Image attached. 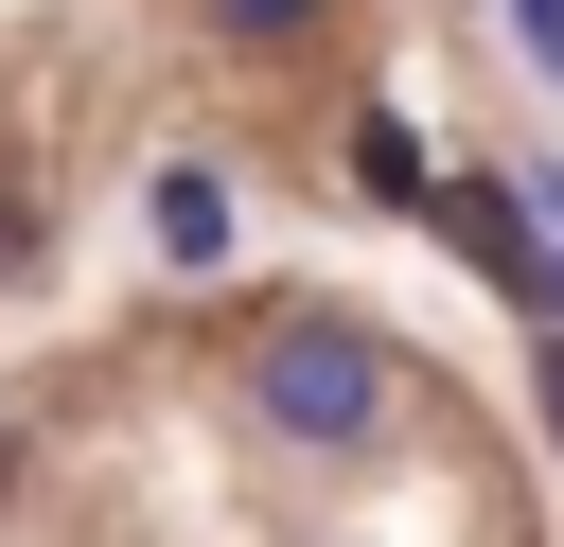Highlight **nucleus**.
<instances>
[{"mask_svg": "<svg viewBox=\"0 0 564 547\" xmlns=\"http://www.w3.org/2000/svg\"><path fill=\"white\" fill-rule=\"evenodd\" d=\"M247 406H264L282 441H317V459H335V441H370V423H388V353H370L352 318H282V335L247 353Z\"/></svg>", "mask_w": 564, "mask_h": 547, "instance_id": "1", "label": "nucleus"}, {"mask_svg": "<svg viewBox=\"0 0 564 547\" xmlns=\"http://www.w3.org/2000/svg\"><path fill=\"white\" fill-rule=\"evenodd\" d=\"M423 212H441V229H458V247H476V265H494L511 300H529V265H546V247H529V194H494V176H458V194H423Z\"/></svg>", "mask_w": 564, "mask_h": 547, "instance_id": "2", "label": "nucleus"}, {"mask_svg": "<svg viewBox=\"0 0 564 547\" xmlns=\"http://www.w3.org/2000/svg\"><path fill=\"white\" fill-rule=\"evenodd\" d=\"M159 265H229V176H159Z\"/></svg>", "mask_w": 564, "mask_h": 547, "instance_id": "3", "label": "nucleus"}, {"mask_svg": "<svg viewBox=\"0 0 564 547\" xmlns=\"http://www.w3.org/2000/svg\"><path fill=\"white\" fill-rule=\"evenodd\" d=\"M352 176H370V194H388V212H423V194H441V176H423V141H405V124H388V106H370V124H352Z\"/></svg>", "mask_w": 564, "mask_h": 547, "instance_id": "4", "label": "nucleus"}, {"mask_svg": "<svg viewBox=\"0 0 564 547\" xmlns=\"http://www.w3.org/2000/svg\"><path fill=\"white\" fill-rule=\"evenodd\" d=\"M511 35H529V71L564 88V0H511Z\"/></svg>", "mask_w": 564, "mask_h": 547, "instance_id": "5", "label": "nucleus"}, {"mask_svg": "<svg viewBox=\"0 0 564 547\" xmlns=\"http://www.w3.org/2000/svg\"><path fill=\"white\" fill-rule=\"evenodd\" d=\"M212 18H229V35H300L317 0H212Z\"/></svg>", "mask_w": 564, "mask_h": 547, "instance_id": "6", "label": "nucleus"}, {"mask_svg": "<svg viewBox=\"0 0 564 547\" xmlns=\"http://www.w3.org/2000/svg\"><path fill=\"white\" fill-rule=\"evenodd\" d=\"M529 388H546V441H564V318H546V371H529Z\"/></svg>", "mask_w": 564, "mask_h": 547, "instance_id": "7", "label": "nucleus"}, {"mask_svg": "<svg viewBox=\"0 0 564 547\" xmlns=\"http://www.w3.org/2000/svg\"><path fill=\"white\" fill-rule=\"evenodd\" d=\"M529 318H564V247H546V265H529Z\"/></svg>", "mask_w": 564, "mask_h": 547, "instance_id": "8", "label": "nucleus"}]
</instances>
